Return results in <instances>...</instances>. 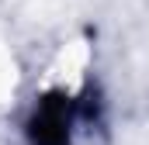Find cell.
Listing matches in <instances>:
<instances>
[{
	"label": "cell",
	"instance_id": "6da1fadb",
	"mask_svg": "<svg viewBox=\"0 0 149 145\" xmlns=\"http://www.w3.org/2000/svg\"><path fill=\"white\" fill-rule=\"evenodd\" d=\"M76 121V100L66 93H49L38 100L35 114L28 121V138L31 145H70V128Z\"/></svg>",
	"mask_w": 149,
	"mask_h": 145
}]
</instances>
